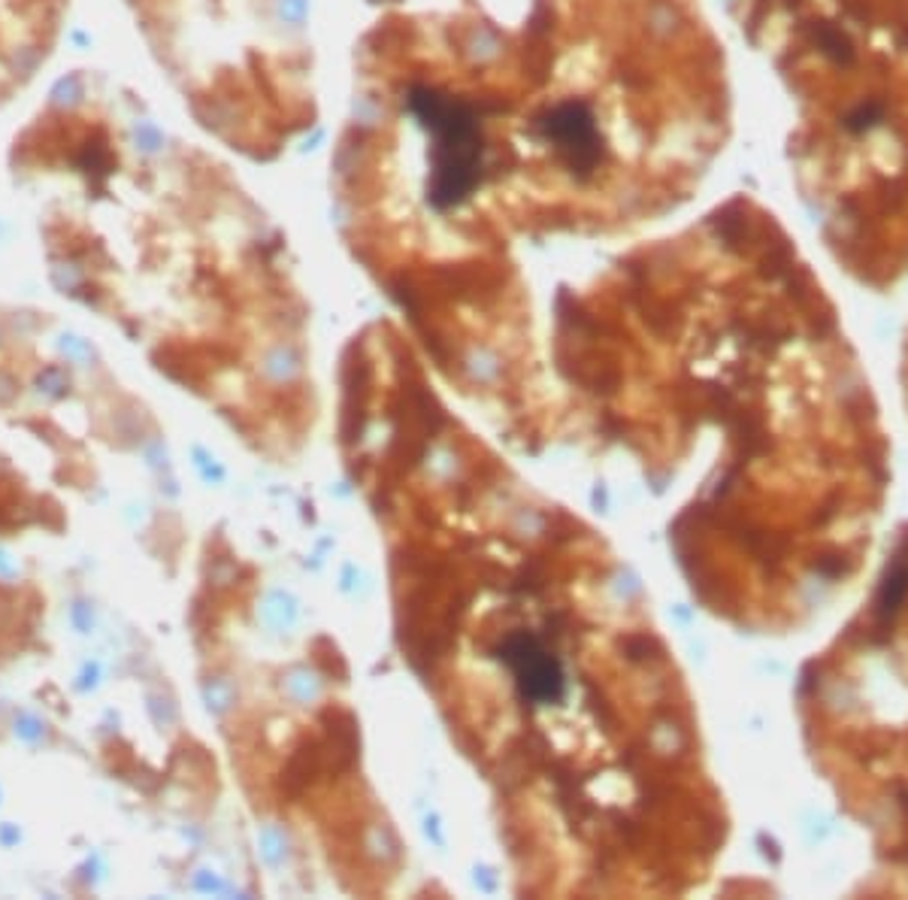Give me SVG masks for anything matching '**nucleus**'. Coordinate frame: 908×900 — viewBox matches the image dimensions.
I'll return each mask as SVG.
<instances>
[{"instance_id":"obj_1","label":"nucleus","mask_w":908,"mask_h":900,"mask_svg":"<svg viewBox=\"0 0 908 900\" xmlns=\"http://www.w3.org/2000/svg\"><path fill=\"white\" fill-rule=\"evenodd\" d=\"M724 55L696 0L388 10L354 46L352 152L400 225L627 222L694 186L727 130Z\"/></svg>"},{"instance_id":"obj_2","label":"nucleus","mask_w":908,"mask_h":900,"mask_svg":"<svg viewBox=\"0 0 908 900\" xmlns=\"http://www.w3.org/2000/svg\"><path fill=\"white\" fill-rule=\"evenodd\" d=\"M167 73L210 128L276 158L319 116L303 0H130Z\"/></svg>"},{"instance_id":"obj_3","label":"nucleus","mask_w":908,"mask_h":900,"mask_svg":"<svg viewBox=\"0 0 908 900\" xmlns=\"http://www.w3.org/2000/svg\"><path fill=\"white\" fill-rule=\"evenodd\" d=\"M500 658L509 664V670L519 682L521 695L533 703H552L564 695V667L555 652L545 649V643L533 634H512Z\"/></svg>"},{"instance_id":"obj_4","label":"nucleus","mask_w":908,"mask_h":900,"mask_svg":"<svg viewBox=\"0 0 908 900\" xmlns=\"http://www.w3.org/2000/svg\"><path fill=\"white\" fill-rule=\"evenodd\" d=\"M908 597V555L906 552H897L894 555V564L887 570L885 582L878 589V601H875V616H878V625L885 628L890 618L897 616L899 606L906 604Z\"/></svg>"}]
</instances>
